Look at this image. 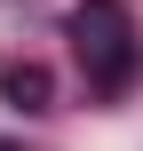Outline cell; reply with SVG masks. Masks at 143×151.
Here are the masks:
<instances>
[{
	"label": "cell",
	"mask_w": 143,
	"mask_h": 151,
	"mask_svg": "<svg viewBox=\"0 0 143 151\" xmlns=\"http://www.w3.org/2000/svg\"><path fill=\"white\" fill-rule=\"evenodd\" d=\"M72 48H80L96 88H127V72H135V16L119 0H80L72 8Z\"/></svg>",
	"instance_id": "6da1fadb"
},
{
	"label": "cell",
	"mask_w": 143,
	"mask_h": 151,
	"mask_svg": "<svg viewBox=\"0 0 143 151\" xmlns=\"http://www.w3.org/2000/svg\"><path fill=\"white\" fill-rule=\"evenodd\" d=\"M0 96H8L16 111H48V96H56V80H48L40 64H8V72H0Z\"/></svg>",
	"instance_id": "7a4b0ae2"
}]
</instances>
